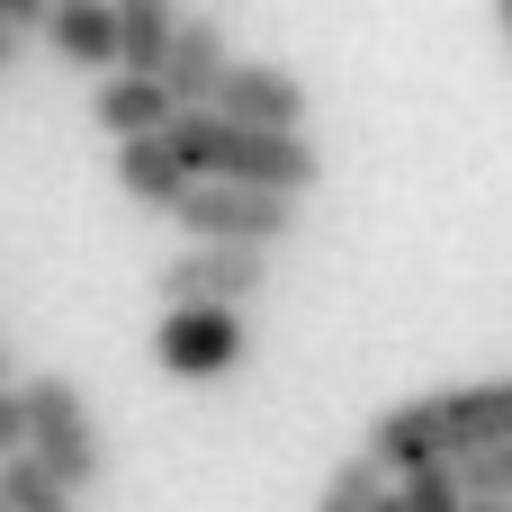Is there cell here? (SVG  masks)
Segmentation results:
<instances>
[{
    "mask_svg": "<svg viewBox=\"0 0 512 512\" xmlns=\"http://www.w3.org/2000/svg\"><path fill=\"white\" fill-rule=\"evenodd\" d=\"M495 441H512V378L441 387V396H414V405L369 414V432H360L351 459H369V468L396 486V477H414V468H459V459H477V450H495Z\"/></svg>",
    "mask_w": 512,
    "mask_h": 512,
    "instance_id": "6da1fadb",
    "label": "cell"
},
{
    "mask_svg": "<svg viewBox=\"0 0 512 512\" xmlns=\"http://www.w3.org/2000/svg\"><path fill=\"white\" fill-rule=\"evenodd\" d=\"M162 144H171V162H180L189 180H207V189H261V198H288V207H297V198L324 180V162H315L306 135H252V126H234V117H216V108L171 117Z\"/></svg>",
    "mask_w": 512,
    "mask_h": 512,
    "instance_id": "7a4b0ae2",
    "label": "cell"
},
{
    "mask_svg": "<svg viewBox=\"0 0 512 512\" xmlns=\"http://www.w3.org/2000/svg\"><path fill=\"white\" fill-rule=\"evenodd\" d=\"M18 459H36L72 504L108 477V441H99V423H90V405H81V387L72 378H27L18 387Z\"/></svg>",
    "mask_w": 512,
    "mask_h": 512,
    "instance_id": "3957f363",
    "label": "cell"
},
{
    "mask_svg": "<svg viewBox=\"0 0 512 512\" xmlns=\"http://www.w3.org/2000/svg\"><path fill=\"white\" fill-rule=\"evenodd\" d=\"M171 225L189 243H225V252H279L297 234V207L288 198H261V189H207L189 180V198L171 207Z\"/></svg>",
    "mask_w": 512,
    "mask_h": 512,
    "instance_id": "277c9868",
    "label": "cell"
},
{
    "mask_svg": "<svg viewBox=\"0 0 512 512\" xmlns=\"http://www.w3.org/2000/svg\"><path fill=\"white\" fill-rule=\"evenodd\" d=\"M162 306H207V315H243L270 288V252H225V243H180L153 270Z\"/></svg>",
    "mask_w": 512,
    "mask_h": 512,
    "instance_id": "5b68a950",
    "label": "cell"
},
{
    "mask_svg": "<svg viewBox=\"0 0 512 512\" xmlns=\"http://www.w3.org/2000/svg\"><path fill=\"white\" fill-rule=\"evenodd\" d=\"M243 351H252V324L243 315L162 306V324H153V369L162 378H225V369H243Z\"/></svg>",
    "mask_w": 512,
    "mask_h": 512,
    "instance_id": "8992f818",
    "label": "cell"
},
{
    "mask_svg": "<svg viewBox=\"0 0 512 512\" xmlns=\"http://www.w3.org/2000/svg\"><path fill=\"white\" fill-rule=\"evenodd\" d=\"M216 117H234L252 135H297L306 126V81L270 54H234L225 81H216Z\"/></svg>",
    "mask_w": 512,
    "mask_h": 512,
    "instance_id": "52a82bcc",
    "label": "cell"
},
{
    "mask_svg": "<svg viewBox=\"0 0 512 512\" xmlns=\"http://www.w3.org/2000/svg\"><path fill=\"white\" fill-rule=\"evenodd\" d=\"M225 63H234V45H225V27L207 18V9H180V27H171V45H162V90H171V108L189 117V108H216V81H225Z\"/></svg>",
    "mask_w": 512,
    "mask_h": 512,
    "instance_id": "ba28073f",
    "label": "cell"
},
{
    "mask_svg": "<svg viewBox=\"0 0 512 512\" xmlns=\"http://www.w3.org/2000/svg\"><path fill=\"white\" fill-rule=\"evenodd\" d=\"M180 108H171V90L162 81H135V72H99V90H90V126L99 135H117V144H135V135H162Z\"/></svg>",
    "mask_w": 512,
    "mask_h": 512,
    "instance_id": "9c48e42d",
    "label": "cell"
},
{
    "mask_svg": "<svg viewBox=\"0 0 512 512\" xmlns=\"http://www.w3.org/2000/svg\"><path fill=\"white\" fill-rule=\"evenodd\" d=\"M117 189H126L135 207L171 216V207L189 198V171L171 162V144H162V135H135V144H117Z\"/></svg>",
    "mask_w": 512,
    "mask_h": 512,
    "instance_id": "30bf717a",
    "label": "cell"
},
{
    "mask_svg": "<svg viewBox=\"0 0 512 512\" xmlns=\"http://www.w3.org/2000/svg\"><path fill=\"white\" fill-rule=\"evenodd\" d=\"M45 45L63 54V63H81V72H117V18H108V0H63V9H45Z\"/></svg>",
    "mask_w": 512,
    "mask_h": 512,
    "instance_id": "8fae6325",
    "label": "cell"
},
{
    "mask_svg": "<svg viewBox=\"0 0 512 512\" xmlns=\"http://www.w3.org/2000/svg\"><path fill=\"white\" fill-rule=\"evenodd\" d=\"M108 18H117V72L153 81V72H162V45H171V27H180V9H171V0H108Z\"/></svg>",
    "mask_w": 512,
    "mask_h": 512,
    "instance_id": "7c38bea8",
    "label": "cell"
},
{
    "mask_svg": "<svg viewBox=\"0 0 512 512\" xmlns=\"http://www.w3.org/2000/svg\"><path fill=\"white\" fill-rule=\"evenodd\" d=\"M0 504H9V512H81L36 459H0Z\"/></svg>",
    "mask_w": 512,
    "mask_h": 512,
    "instance_id": "4fadbf2b",
    "label": "cell"
},
{
    "mask_svg": "<svg viewBox=\"0 0 512 512\" xmlns=\"http://www.w3.org/2000/svg\"><path fill=\"white\" fill-rule=\"evenodd\" d=\"M378 495H387V477H378L369 459H342V468L324 477V495H315V512H378Z\"/></svg>",
    "mask_w": 512,
    "mask_h": 512,
    "instance_id": "5bb4252c",
    "label": "cell"
},
{
    "mask_svg": "<svg viewBox=\"0 0 512 512\" xmlns=\"http://www.w3.org/2000/svg\"><path fill=\"white\" fill-rule=\"evenodd\" d=\"M450 477H459V495H468V504H512V441L477 450V459H459Z\"/></svg>",
    "mask_w": 512,
    "mask_h": 512,
    "instance_id": "9a60e30c",
    "label": "cell"
},
{
    "mask_svg": "<svg viewBox=\"0 0 512 512\" xmlns=\"http://www.w3.org/2000/svg\"><path fill=\"white\" fill-rule=\"evenodd\" d=\"M396 512H468V495L450 468H414V477H396Z\"/></svg>",
    "mask_w": 512,
    "mask_h": 512,
    "instance_id": "2e32d148",
    "label": "cell"
},
{
    "mask_svg": "<svg viewBox=\"0 0 512 512\" xmlns=\"http://www.w3.org/2000/svg\"><path fill=\"white\" fill-rule=\"evenodd\" d=\"M36 27H45V0H0V36H18V45H27Z\"/></svg>",
    "mask_w": 512,
    "mask_h": 512,
    "instance_id": "e0dca14e",
    "label": "cell"
},
{
    "mask_svg": "<svg viewBox=\"0 0 512 512\" xmlns=\"http://www.w3.org/2000/svg\"><path fill=\"white\" fill-rule=\"evenodd\" d=\"M0 459H18V387H0Z\"/></svg>",
    "mask_w": 512,
    "mask_h": 512,
    "instance_id": "ac0fdd59",
    "label": "cell"
},
{
    "mask_svg": "<svg viewBox=\"0 0 512 512\" xmlns=\"http://www.w3.org/2000/svg\"><path fill=\"white\" fill-rule=\"evenodd\" d=\"M495 36H504V45H512V0H495Z\"/></svg>",
    "mask_w": 512,
    "mask_h": 512,
    "instance_id": "d6986e66",
    "label": "cell"
},
{
    "mask_svg": "<svg viewBox=\"0 0 512 512\" xmlns=\"http://www.w3.org/2000/svg\"><path fill=\"white\" fill-rule=\"evenodd\" d=\"M9 63H18V36H0V81H9Z\"/></svg>",
    "mask_w": 512,
    "mask_h": 512,
    "instance_id": "ffe728a7",
    "label": "cell"
},
{
    "mask_svg": "<svg viewBox=\"0 0 512 512\" xmlns=\"http://www.w3.org/2000/svg\"><path fill=\"white\" fill-rule=\"evenodd\" d=\"M378 512H396V486H387V495H378Z\"/></svg>",
    "mask_w": 512,
    "mask_h": 512,
    "instance_id": "44dd1931",
    "label": "cell"
},
{
    "mask_svg": "<svg viewBox=\"0 0 512 512\" xmlns=\"http://www.w3.org/2000/svg\"><path fill=\"white\" fill-rule=\"evenodd\" d=\"M468 512H512V504H468Z\"/></svg>",
    "mask_w": 512,
    "mask_h": 512,
    "instance_id": "7402d4cb",
    "label": "cell"
},
{
    "mask_svg": "<svg viewBox=\"0 0 512 512\" xmlns=\"http://www.w3.org/2000/svg\"><path fill=\"white\" fill-rule=\"evenodd\" d=\"M0 378H9V351H0Z\"/></svg>",
    "mask_w": 512,
    "mask_h": 512,
    "instance_id": "603a6c76",
    "label": "cell"
},
{
    "mask_svg": "<svg viewBox=\"0 0 512 512\" xmlns=\"http://www.w3.org/2000/svg\"><path fill=\"white\" fill-rule=\"evenodd\" d=\"M45 9H63V0H45Z\"/></svg>",
    "mask_w": 512,
    "mask_h": 512,
    "instance_id": "cb8c5ba5",
    "label": "cell"
},
{
    "mask_svg": "<svg viewBox=\"0 0 512 512\" xmlns=\"http://www.w3.org/2000/svg\"><path fill=\"white\" fill-rule=\"evenodd\" d=\"M0 512H9V504H0Z\"/></svg>",
    "mask_w": 512,
    "mask_h": 512,
    "instance_id": "d4e9b609",
    "label": "cell"
}]
</instances>
